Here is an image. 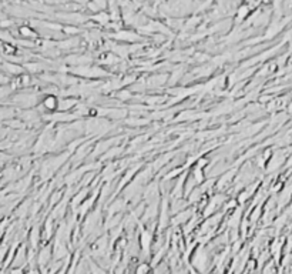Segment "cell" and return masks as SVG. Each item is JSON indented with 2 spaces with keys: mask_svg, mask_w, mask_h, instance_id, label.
Here are the masks:
<instances>
[{
  "mask_svg": "<svg viewBox=\"0 0 292 274\" xmlns=\"http://www.w3.org/2000/svg\"><path fill=\"white\" fill-rule=\"evenodd\" d=\"M53 101H56V99H54V97L47 99V100H46V106H47V107H50V108H53L54 106H56V104H53Z\"/></svg>",
  "mask_w": 292,
  "mask_h": 274,
  "instance_id": "1",
  "label": "cell"
}]
</instances>
